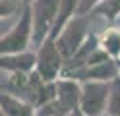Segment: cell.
Wrapping results in <instances>:
<instances>
[{"instance_id": "obj_1", "label": "cell", "mask_w": 120, "mask_h": 116, "mask_svg": "<svg viewBox=\"0 0 120 116\" xmlns=\"http://www.w3.org/2000/svg\"><path fill=\"white\" fill-rule=\"evenodd\" d=\"M105 19L97 18V15H91V14H76L74 18L64 25V29L60 31L56 35V45L60 52L64 54L66 60H70L74 54L79 50V46L87 41V37L93 33V31H99L105 27V25H97V23H101ZM109 25V21H107Z\"/></svg>"}, {"instance_id": "obj_2", "label": "cell", "mask_w": 120, "mask_h": 116, "mask_svg": "<svg viewBox=\"0 0 120 116\" xmlns=\"http://www.w3.org/2000/svg\"><path fill=\"white\" fill-rule=\"evenodd\" d=\"M60 0H33L29 4L31 12V29H33V50L45 39H49L58 18Z\"/></svg>"}, {"instance_id": "obj_3", "label": "cell", "mask_w": 120, "mask_h": 116, "mask_svg": "<svg viewBox=\"0 0 120 116\" xmlns=\"http://www.w3.org/2000/svg\"><path fill=\"white\" fill-rule=\"evenodd\" d=\"M66 66V58L60 52L56 41L52 37L45 41L35 49V72L47 81H56L62 77Z\"/></svg>"}, {"instance_id": "obj_4", "label": "cell", "mask_w": 120, "mask_h": 116, "mask_svg": "<svg viewBox=\"0 0 120 116\" xmlns=\"http://www.w3.org/2000/svg\"><path fill=\"white\" fill-rule=\"evenodd\" d=\"M33 46V29H31V12L25 6L18 15V21L6 35L0 37V56L2 54H18L31 50Z\"/></svg>"}, {"instance_id": "obj_5", "label": "cell", "mask_w": 120, "mask_h": 116, "mask_svg": "<svg viewBox=\"0 0 120 116\" xmlns=\"http://www.w3.org/2000/svg\"><path fill=\"white\" fill-rule=\"evenodd\" d=\"M110 81H81L79 110L87 116H101L107 112Z\"/></svg>"}, {"instance_id": "obj_6", "label": "cell", "mask_w": 120, "mask_h": 116, "mask_svg": "<svg viewBox=\"0 0 120 116\" xmlns=\"http://www.w3.org/2000/svg\"><path fill=\"white\" fill-rule=\"evenodd\" d=\"M56 101L68 114L78 110L81 101V81L72 79V77L56 79Z\"/></svg>"}, {"instance_id": "obj_7", "label": "cell", "mask_w": 120, "mask_h": 116, "mask_svg": "<svg viewBox=\"0 0 120 116\" xmlns=\"http://www.w3.org/2000/svg\"><path fill=\"white\" fill-rule=\"evenodd\" d=\"M35 70V50L0 56V72L8 74H29Z\"/></svg>"}, {"instance_id": "obj_8", "label": "cell", "mask_w": 120, "mask_h": 116, "mask_svg": "<svg viewBox=\"0 0 120 116\" xmlns=\"http://www.w3.org/2000/svg\"><path fill=\"white\" fill-rule=\"evenodd\" d=\"M0 106L6 116H37V108L31 103L4 89H0Z\"/></svg>"}, {"instance_id": "obj_9", "label": "cell", "mask_w": 120, "mask_h": 116, "mask_svg": "<svg viewBox=\"0 0 120 116\" xmlns=\"http://www.w3.org/2000/svg\"><path fill=\"white\" fill-rule=\"evenodd\" d=\"M99 46L110 58L120 60V25L109 23L99 31Z\"/></svg>"}, {"instance_id": "obj_10", "label": "cell", "mask_w": 120, "mask_h": 116, "mask_svg": "<svg viewBox=\"0 0 120 116\" xmlns=\"http://www.w3.org/2000/svg\"><path fill=\"white\" fill-rule=\"evenodd\" d=\"M89 14L97 15V18H101L109 23H114L120 18V0H99Z\"/></svg>"}, {"instance_id": "obj_11", "label": "cell", "mask_w": 120, "mask_h": 116, "mask_svg": "<svg viewBox=\"0 0 120 116\" xmlns=\"http://www.w3.org/2000/svg\"><path fill=\"white\" fill-rule=\"evenodd\" d=\"M107 112L120 116V75L110 81V93H109V105Z\"/></svg>"}, {"instance_id": "obj_12", "label": "cell", "mask_w": 120, "mask_h": 116, "mask_svg": "<svg viewBox=\"0 0 120 116\" xmlns=\"http://www.w3.org/2000/svg\"><path fill=\"white\" fill-rule=\"evenodd\" d=\"M25 4L21 0H0V19H8L12 15H19Z\"/></svg>"}, {"instance_id": "obj_13", "label": "cell", "mask_w": 120, "mask_h": 116, "mask_svg": "<svg viewBox=\"0 0 120 116\" xmlns=\"http://www.w3.org/2000/svg\"><path fill=\"white\" fill-rule=\"evenodd\" d=\"M97 2H99V0H79V10H78V14H89Z\"/></svg>"}, {"instance_id": "obj_14", "label": "cell", "mask_w": 120, "mask_h": 116, "mask_svg": "<svg viewBox=\"0 0 120 116\" xmlns=\"http://www.w3.org/2000/svg\"><path fill=\"white\" fill-rule=\"evenodd\" d=\"M72 116H87V114H83V112L78 108V110H74V112H72Z\"/></svg>"}, {"instance_id": "obj_15", "label": "cell", "mask_w": 120, "mask_h": 116, "mask_svg": "<svg viewBox=\"0 0 120 116\" xmlns=\"http://www.w3.org/2000/svg\"><path fill=\"white\" fill-rule=\"evenodd\" d=\"M21 2H23L25 6H29V4H31V2H33V0H21Z\"/></svg>"}, {"instance_id": "obj_16", "label": "cell", "mask_w": 120, "mask_h": 116, "mask_svg": "<svg viewBox=\"0 0 120 116\" xmlns=\"http://www.w3.org/2000/svg\"><path fill=\"white\" fill-rule=\"evenodd\" d=\"M101 116H116V114H110V112H105V114H101Z\"/></svg>"}, {"instance_id": "obj_17", "label": "cell", "mask_w": 120, "mask_h": 116, "mask_svg": "<svg viewBox=\"0 0 120 116\" xmlns=\"http://www.w3.org/2000/svg\"><path fill=\"white\" fill-rule=\"evenodd\" d=\"M0 116H6V112L2 110V106H0Z\"/></svg>"}, {"instance_id": "obj_18", "label": "cell", "mask_w": 120, "mask_h": 116, "mask_svg": "<svg viewBox=\"0 0 120 116\" xmlns=\"http://www.w3.org/2000/svg\"><path fill=\"white\" fill-rule=\"evenodd\" d=\"M118 62H120V60H118Z\"/></svg>"}]
</instances>
